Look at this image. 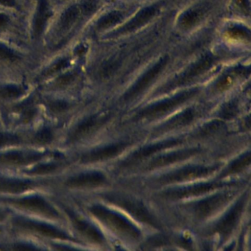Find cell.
Segmentation results:
<instances>
[{
	"mask_svg": "<svg viewBox=\"0 0 251 251\" xmlns=\"http://www.w3.org/2000/svg\"><path fill=\"white\" fill-rule=\"evenodd\" d=\"M13 223L14 226L20 228L39 233L46 237L62 239V240H71L72 239L71 236L64 230H60L58 227L46 223L33 221V220L23 218V217H17L14 219Z\"/></svg>",
	"mask_w": 251,
	"mask_h": 251,
	"instance_id": "cell-1",
	"label": "cell"
},
{
	"mask_svg": "<svg viewBox=\"0 0 251 251\" xmlns=\"http://www.w3.org/2000/svg\"><path fill=\"white\" fill-rule=\"evenodd\" d=\"M7 202L18 208L43 214L52 218H60L58 211L48 201L40 197L34 196L21 199L8 200Z\"/></svg>",
	"mask_w": 251,
	"mask_h": 251,
	"instance_id": "cell-2",
	"label": "cell"
},
{
	"mask_svg": "<svg viewBox=\"0 0 251 251\" xmlns=\"http://www.w3.org/2000/svg\"><path fill=\"white\" fill-rule=\"evenodd\" d=\"M168 62V58L164 57L161 58L158 62H157L153 67H151L147 73L142 76L140 79L136 82V84L130 89L126 94V98H133L143 92L152 81L156 78L157 76L159 75L163 70L165 68Z\"/></svg>",
	"mask_w": 251,
	"mask_h": 251,
	"instance_id": "cell-3",
	"label": "cell"
},
{
	"mask_svg": "<svg viewBox=\"0 0 251 251\" xmlns=\"http://www.w3.org/2000/svg\"><path fill=\"white\" fill-rule=\"evenodd\" d=\"M158 11H159V8L157 5H152V6L144 8L135 16L134 18L132 19L126 25L120 29L116 33V35L127 34L143 27L155 17Z\"/></svg>",
	"mask_w": 251,
	"mask_h": 251,
	"instance_id": "cell-4",
	"label": "cell"
},
{
	"mask_svg": "<svg viewBox=\"0 0 251 251\" xmlns=\"http://www.w3.org/2000/svg\"><path fill=\"white\" fill-rule=\"evenodd\" d=\"M46 156L45 153L36 152H13L0 153V164L9 166H22L41 161Z\"/></svg>",
	"mask_w": 251,
	"mask_h": 251,
	"instance_id": "cell-5",
	"label": "cell"
},
{
	"mask_svg": "<svg viewBox=\"0 0 251 251\" xmlns=\"http://www.w3.org/2000/svg\"><path fill=\"white\" fill-rule=\"evenodd\" d=\"M214 62V58H213L212 55H207L202 57L199 61L189 67L186 71L181 74V75L179 76L174 83H176V85L185 84L197 78L198 76H201V75L208 71L212 67Z\"/></svg>",
	"mask_w": 251,
	"mask_h": 251,
	"instance_id": "cell-6",
	"label": "cell"
},
{
	"mask_svg": "<svg viewBox=\"0 0 251 251\" xmlns=\"http://www.w3.org/2000/svg\"><path fill=\"white\" fill-rule=\"evenodd\" d=\"M67 210V214L71 219L72 223L75 227L77 229V231L80 232L83 236L93 242H100L102 240L100 233L94 226L85 220H82L80 217H77L73 211H70L69 209Z\"/></svg>",
	"mask_w": 251,
	"mask_h": 251,
	"instance_id": "cell-7",
	"label": "cell"
},
{
	"mask_svg": "<svg viewBox=\"0 0 251 251\" xmlns=\"http://www.w3.org/2000/svg\"><path fill=\"white\" fill-rule=\"evenodd\" d=\"M103 181V176L100 173H86L70 177L66 184L70 188H86L98 186Z\"/></svg>",
	"mask_w": 251,
	"mask_h": 251,
	"instance_id": "cell-8",
	"label": "cell"
},
{
	"mask_svg": "<svg viewBox=\"0 0 251 251\" xmlns=\"http://www.w3.org/2000/svg\"><path fill=\"white\" fill-rule=\"evenodd\" d=\"M33 186L34 183L29 180L0 178V192L21 193L28 190Z\"/></svg>",
	"mask_w": 251,
	"mask_h": 251,
	"instance_id": "cell-9",
	"label": "cell"
},
{
	"mask_svg": "<svg viewBox=\"0 0 251 251\" xmlns=\"http://www.w3.org/2000/svg\"><path fill=\"white\" fill-rule=\"evenodd\" d=\"M50 17V11L48 2L46 0H41L39 8H38L37 15L35 20V36H39L42 34Z\"/></svg>",
	"mask_w": 251,
	"mask_h": 251,
	"instance_id": "cell-10",
	"label": "cell"
},
{
	"mask_svg": "<svg viewBox=\"0 0 251 251\" xmlns=\"http://www.w3.org/2000/svg\"><path fill=\"white\" fill-rule=\"evenodd\" d=\"M204 12L201 9H190L183 14L179 20V25L183 30H190L202 21Z\"/></svg>",
	"mask_w": 251,
	"mask_h": 251,
	"instance_id": "cell-11",
	"label": "cell"
},
{
	"mask_svg": "<svg viewBox=\"0 0 251 251\" xmlns=\"http://www.w3.org/2000/svg\"><path fill=\"white\" fill-rule=\"evenodd\" d=\"M82 14V9L78 6H73L69 8L63 17H61L60 23V28L61 31H67L70 30L80 18Z\"/></svg>",
	"mask_w": 251,
	"mask_h": 251,
	"instance_id": "cell-12",
	"label": "cell"
},
{
	"mask_svg": "<svg viewBox=\"0 0 251 251\" xmlns=\"http://www.w3.org/2000/svg\"><path fill=\"white\" fill-rule=\"evenodd\" d=\"M98 122V120L95 117H91V118L82 122L73 130V133L69 137V140L70 142H74L81 139L83 136L87 135L96 126Z\"/></svg>",
	"mask_w": 251,
	"mask_h": 251,
	"instance_id": "cell-13",
	"label": "cell"
},
{
	"mask_svg": "<svg viewBox=\"0 0 251 251\" xmlns=\"http://www.w3.org/2000/svg\"><path fill=\"white\" fill-rule=\"evenodd\" d=\"M123 15L119 11H113L101 19L98 23V28L100 30H106L115 26L123 20Z\"/></svg>",
	"mask_w": 251,
	"mask_h": 251,
	"instance_id": "cell-14",
	"label": "cell"
},
{
	"mask_svg": "<svg viewBox=\"0 0 251 251\" xmlns=\"http://www.w3.org/2000/svg\"><path fill=\"white\" fill-rule=\"evenodd\" d=\"M243 74H246V70H243L242 68L236 69L233 71L230 72L220 79L217 84V87L221 90L227 89L230 85L233 84V81L237 78V77Z\"/></svg>",
	"mask_w": 251,
	"mask_h": 251,
	"instance_id": "cell-15",
	"label": "cell"
},
{
	"mask_svg": "<svg viewBox=\"0 0 251 251\" xmlns=\"http://www.w3.org/2000/svg\"><path fill=\"white\" fill-rule=\"evenodd\" d=\"M24 93L21 87L15 86H8L0 89V97L4 99H17Z\"/></svg>",
	"mask_w": 251,
	"mask_h": 251,
	"instance_id": "cell-16",
	"label": "cell"
},
{
	"mask_svg": "<svg viewBox=\"0 0 251 251\" xmlns=\"http://www.w3.org/2000/svg\"><path fill=\"white\" fill-rule=\"evenodd\" d=\"M53 138L52 130L48 127H44L36 133L34 141L39 145H48L53 140Z\"/></svg>",
	"mask_w": 251,
	"mask_h": 251,
	"instance_id": "cell-17",
	"label": "cell"
},
{
	"mask_svg": "<svg viewBox=\"0 0 251 251\" xmlns=\"http://www.w3.org/2000/svg\"><path fill=\"white\" fill-rule=\"evenodd\" d=\"M58 169V166L56 164H39L37 167L32 169L29 173L33 175H46L53 173Z\"/></svg>",
	"mask_w": 251,
	"mask_h": 251,
	"instance_id": "cell-18",
	"label": "cell"
},
{
	"mask_svg": "<svg viewBox=\"0 0 251 251\" xmlns=\"http://www.w3.org/2000/svg\"><path fill=\"white\" fill-rule=\"evenodd\" d=\"M21 142L20 136L9 133H0V147L18 145Z\"/></svg>",
	"mask_w": 251,
	"mask_h": 251,
	"instance_id": "cell-19",
	"label": "cell"
},
{
	"mask_svg": "<svg viewBox=\"0 0 251 251\" xmlns=\"http://www.w3.org/2000/svg\"><path fill=\"white\" fill-rule=\"evenodd\" d=\"M228 36L236 40H246L250 39L249 31L241 27H233L228 30Z\"/></svg>",
	"mask_w": 251,
	"mask_h": 251,
	"instance_id": "cell-20",
	"label": "cell"
},
{
	"mask_svg": "<svg viewBox=\"0 0 251 251\" xmlns=\"http://www.w3.org/2000/svg\"><path fill=\"white\" fill-rule=\"evenodd\" d=\"M70 105L64 100H54L49 103V108L51 112L58 114L64 112L68 109Z\"/></svg>",
	"mask_w": 251,
	"mask_h": 251,
	"instance_id": "cell-21",
	"label": "cell"
},
{
	"mask_svg": "<svg viewBox=\"0 0 251 251\" xmlns=\"http://www.w3.org/2000/svg\"><path fill=\"white\" fill-rule=\"evenodd\" d=\"M17 59H18V56L17 54L14 53L11 50L0 45V61L13 62L17 61Z\"/></svg>",
	"mask_w": 251,
	"mask_h": 251,
	"instance_id": "cell-22",
	"label": "cell"
},
{
	"mask_svg": "<svg viewBox=\"0 0 251 251\" xmlns=\"http://www.w3.org/2000/svg\"><path fill=\"white\" fill-rule=\"evenodd\" d=\"M69 61L67 59H62L58 61V62L55 63L54 65H52L48 71L45 73V76H50L55 73H58L61 70H64L65 67L68 66Z\"/></svg>",
	"mask_w": 251,
	"mask_h": 251,
	"instance_id": "cell-23",
	"label": "cell"
},
{
	"mask_svg": "<svg viewBox=\"0 0 251 251\" xmlns=\"http://www.w3.org/2000/svg\"><path fill=\"white\" fill-rule=\"evenodd\" d=\"M36 111L35 108L32 107H27V108L23 109V114H22V121L24 123H27L32 121L36 117Z\"/></svg>",
	"mask_w": 251,
	"mask_h": 251,
	"instance_id": "cell-24",
	"label": "cell"
},
{
	"mask_svg": "<svg viewBox=\"0 0 251 251\" xmlns=\"http://www.w3.org/2000/svg\"><path fill=\"white\" fill-rule=\"evenodd\" d=\"M75 79V75L73 73H68V74L61 76L57 80V85L59 87H64L74 81Z\"/></svg>",
	"mask_w": 251,
	"mask_h": 251,
	"instance_id": "cell-25",
	"label": "cell"
},
{
	"mask_svg": "<svg viewBox=\"0 0 251 251\" xmlns=\"http://www.w3.org/2000/svg\"><path fill=\"white\" fill-rule=\"evenodd\" d=\"M234 3L239 11H244L245 13L249 12V2L248 0H234Z\"/></svg>",
	"mask_w": 251,
	"mask_h": 251,
	"instance_id": "cell-26",
	"label": "cell"
},
{
	"mask_svg": "<svg viewBox=\"0 0 251 251\" xmlns=\"http://www.w3.org/2000/svg\"><path fill=\"white\" fill-rule=\"evenodd\" d=\"M12 249L14 250H23V251H30V250H36L33 245H27V244H16L13 245Z\"/></svg>",
	"mask_w": 251,
	"mask_h": 251,
	"instance_id": "cell-27",
	"label": "cell"
},
{
	"mask_svg": "<svg viewBox=\"0 0 251 251\" xmlns=\"http://www.w3.org/2000/svg\"><path fill=\"white\" fill-rule=\"evenodd\" d=\"M0 5L13 7L15 5V2H14V0H0Z\"/></svg>",
	"mask_w": 251,
	"mask_h": 251,
	"instance_id": "cell-28",
	"label": "cell"
},
{
	"mask_svg": "<svg viewBox=\"0 0 251 251\" xmlns=\"http://www.w3.org/2000/svg\"><path fill=\"white\" fill-rule=\"evenodd\" d=\"M8 18L5 16L0 15V28H3L7 25Z\"/></svg>",
	"mask_w": 251,
	"mask_h": 251,
	"instance_id": "cell-29",
	"label": "cell"
},
{
	"mask_svg": "<svg viewBox=\"0 0 251 251\" xmlns=\"http://www.w3.org/2000/svg\"><path fill=\"white\" fill-rule=\"evenodd\" d=\"M85 52V48L84 47H81V48H79L78 49H77V55H83V53Z\"/></svg>",
	"mask_w": 251,
	"mask_h": 251,
	"instance_id": "cell-30",
	"label": "cell"
},
{
	"mask_svg": "<svg viewBox=\"0 0 251 251\" xmlns=\"http://www.w3.org/2000/svg\"><path fill=\"white\" fill-rule=\"evenodd\" d=\"M6 218V214L2 211H0V222L3 221Z\"/></svg>",
	"mask_w": 251,
	"mask_h": 251,
	"instance_id": "cell-31",
	"label": "cell"
},
{
	"mask_svg": "<svg viewBox=\"0 0 251 251\" xmlns=\"http://www.w3.org/2000/svg\"><path fill=\"white\" fill-rule=\"evenodd\" d=\"M1 233H2V230H1V229H0V234H1Z\"/></svg>",
	"mask_w": 251,
	"mask_h": 251,
	"instance_id": "cell-32",
	"label": "cell"
}]
</instances>
